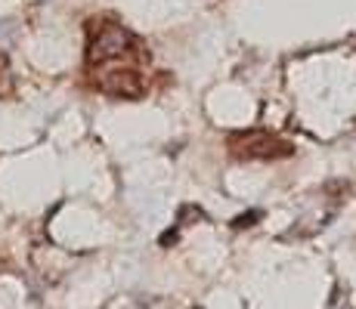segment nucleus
Returning <instances> with one entry per match:
<instances>
[{"instance_id": "nucleus-1", "label": "nucleus", "mask_w": 356, "mask_h": 309, "mask_svg": "<svg viewBox=\"0 0 356 309\" xmlns=\"http://www.w3.org/2000/svg\"><path fill=\"white\" fill-rule=\"evenodd\" d=\"M149 62V50L118 19L99 16L87 22V72H118V68H143Z\"/></svg>"}, {"instance_id": "nucleus-2", "label": "nucleus", "mask_w": 356, "mask_h": 309, "mask_svg": "<svg viewBox=\"0 0 356 309\" xmlns=\"http://www.w3.org/2000/svg\"><path fill=\"white\" fill-rule=\"evenodd\" d=\"M227 149L236 161H279V158H291L294 146L282 136L270 133V130H236L227 136Z\"/></svg>"}, {"instance_id": "nucleus-3", "label": "nucleus", "mask_w": 356, "mask_h": 309, "mask_svg": "<svg viewBox=\"0 0 356 309\" xmlns=\"http://www.w3.org/2000/svg\"><path fill=\"white\" fill-rule=\"evenodd\" d=\"M93 84L102 93L118 96V99H140L146 93V72L143 68H118V72L93 74Z\"/></svg>"}, {"instance_id": "nucleus-4", "label": "nucleus", "mask_w": 356, "mask_h": 309, "mask_svg": "<svg viewBox=\"0 0 356 309\" xmlns=\"http://www.w3.org/2000/svg\"><path fill=\"white\" fill-rule=\"evenodd\" d=\"M198 219H204V210L198 208V204H183V208L177 210V223H174V229L180 232L183 226H193V223H198Z\"/></svg>"}, {"instance_id": "nucleus-5", "label": "nucleus", "mask_w": 356, "mask_h": 309, "mask_svg": "<svg viewBox=\"0 0 356 309\" xmlns=\"http://www.w3.org/2000/svg\"><path fill=\"white\" fill-rule=\"evenodd\" d=\"M13 90H16V84H13V74H10V62L0 53V99L13 96Z\"/></svg>"}, {"instance_id": "nucleus-6", "label": "nucleus", "mask_w": 356, "mask_h": 309, "mask_svg": "<svg viewBox=\"0 0 356 309\" xmlns=\"http://www.w3.org/2000/svg\"><path fill=\"white\" fill-rule=\"evenodd\" d=\"M260 217H264V214H260L257 208L254 210H245V214H238V217L229 219V229H251V226H254Z\"/></svg>"}, {"instance_id": "nucleus-7", "label": "nucleus", "mask_w": 356, "mask_h": 309, "mask_svg": "<svg viewBox=\"0 0 356 309\" xmlns=\"http://www.w3.org/2000/svg\"><path fill=\"white\" fill-rule=\"evenodd\" d=\"M177 238H180V232H177V229H174V226H170V229H168V232H161L159 244H161V247H174V244H177Z\"/></svg>"}, {"instance_id": "nucleus-8", "label": "nucleus", "mask_w": 356, "mask_h": 309, "mask_svg": "<svg viewBox=\"0 0 356 309\" xmlns=\"http://www.w3.org/2000/svg\"><path fill=\"white\" fill-rule=\"evenodd\" d=\"M193 309H202V306H193Z\"/></svg>"}]
</instances>
